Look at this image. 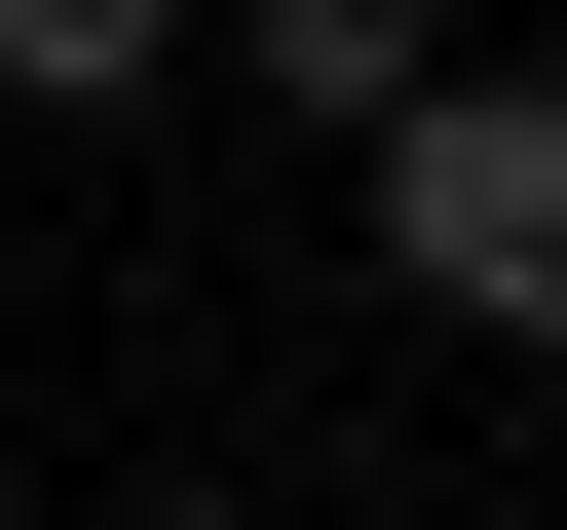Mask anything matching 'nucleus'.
<instances>
[{"label": "nucleus", "instance_id": "obj_1", "mask_svg": "<svg viewBox=\"0 0 567 530\" xmlns=\"http://www.w3.org/2000/svg\"><path fill=\"white\" fill-rule=\"evenodd\" d=\"M379 265L567 379V77H416V114H379Z\"/></svg>", "mask_w": 567, "mask_h": 530}, {"label": "nucleus", "instance_id": "obj_2", "mask_svg": "<svg viewBox=\"0 0 567 530\" xmlns=\"http://www.w3.org/2000/svg\"><path fill=\"white\" fill-rule=\"evenodd\" d=\"M227 39H265V114H341V152L416 114V0H227Z\"/></svg>", "mask_w": 567, "mask_h": 530}, {"label": "nucleus", "instance_id": "obj_3", "mask_svg": "<svg viewBox=\"0 0 567 530\" xmlns=\"http://www.w3.org/2000/svg\"><path fill=\"white\" fill-rule=\"evenodd\" d=\"M189 77V0H0V114H152Z\"/></svg>", "mask_w": 567, "mask_h": 530}]
</instances>
